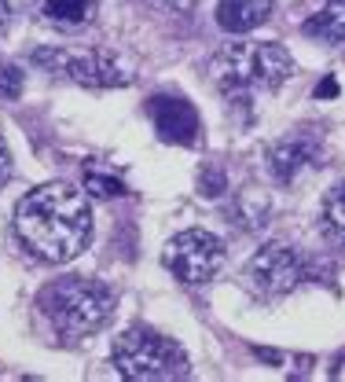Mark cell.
Masks as SVG:
<instances>
[{"instance_id": "22", "label": "cell", "mask_w": 345, "mask_h": 382, "mask_svg": "<svg viewBox=\"0 0 345 382\" xmlns=\"http://www.w3.org/2000/svg\"><path fill=\"white\" fill-rule=\"evenodd\" d=\"M8 23H12V4H8V0H0V34L8 30Z\"/></svg>"}, {"instance_id": "18", "label": "cell", "mask_w": 345, "mask_h": 382, "mask_svg": "<svg viewBox=\"0 0 345 382\" xmlns=\"http://www.w3.org/2000/svg\"><path fill=\"white\" fill-rule=\"evenodd\" d=\"M147 4L158 8V12H169V15H184L199 4V0H147Z\"/></svg>"}, {"instance_id": "15", "label": "cell", "mask_w": 345, "mask_h": 382, "mask_svg": "<svg viewBox=\"0 0 345 382\" xmlns=\"http://www.w3.org/2000/svg\"><path fill=\"white\" fill-rule=\"evenodd\" d=\"M85 191L96 199H118V195H125V184L103 173H85Z\"/></svg>"}, {"instance_id": "4", "label": "cell", "mask_w": 345, "mask_h": 382, "mask_svg": "<svg viewBox=\"0 0 345 382\" xmlns=\"http://www.w3.org/2000/svg\"><path fill=\"white\" fill-rule=\"evenodd\" d=\"M114 368L129 382H155V379H184L188 375V353L172 338L133 327L114 342Z\"/></svg>"}, {"instance_id": "2", "label": "cell", "mask_w": 345, "mask_h": 382, "mask_svg": "<svg viewBox=\"0 0 345 382\" xmlns=\"http://www.w3.org/2000/svg\"><path fill=\"white\" fill-rule=\"evenodd\" d=\"M290 74L294 59L283 45H224L210 59V81L217 85L224 100H239L250 92H272L279 89Z\"/></svg>"}, {"instance_id": "10", "label": "cell", "mask_w": 345, "mask_h": 382, "mask_svg": "<svg viewBox=\"0 0 345 382\" xmlns=\"http://www.w3.org/2000/svg\"><path fill=\"white\" fill-rule=\"evenodd\" d=\"M268 15H272V0H221L217 4V26L232 37L254 34L261 23H268Z\"/></svg>"}, {"instance_id": "5", "label": "cell", "mask_w": 345, "mask_h": 382, "mask_svg": "<svg viewBox=\"0 0 345 382\" xmlns=\"http://www.w3.org/2000/svg\"><path fill=\"white\" fill-rule=\"evenodd\" d=\"M224 258H228L224 243L217 236H210V232H199V228L172 236L166 243V254H162L166 269L177 276L180 283H188V286L210 283L213 276L224 269Z\"/></svg>"}, {"instance_id": "9", "label": "cell", "mask_w": 345, "mask_h": 382, "mask_svg": "<svg viewBox=\"0 0 345 382\" xmlns=\"http://www.w3.org/2000/svg\"><path fill=\"white\" fill-rule=\"evenodd\" d=\"M147 114H151V122H155V133L166 144L191 147L199 140V133H202L199 111L191 107L184 95H151Z\"/></svg>"}, {"instance_id": "17", "label": "cell", "mask_w": 345, "mask_h": 382, "mask_svg": "<svg viewBox=\"0 0 345 382\" xmlns=\"http://www.w3.org/2000/svg\"><path fill=\"white\" fill-rule=\"evenodd\" d=\"M199 191H202L206 199H221L224 191H228V177H224V169H217V166L202 169V177H199Z\"/></svg>"}, {"instance_id": "6", "label": "cell", "mask_w": 345, "mask_h": 382, "mask_svg": "<svg viewBox=\"0 0 345 382\" xmlns=\"http://www.w3.org/2000/svg\"><path fill=\"white\" fill-rule=\"evenodd\" d=\"M30 63L45 67L48 74H59V78H70L78 85H100V89H111V85H129L133 81V70L118 67V59L103 56V52H70V48H37Z\"/></svg>"}, {"instance_id": "19", "label": "cell", "mask_w": 345, "mask_h": 382, "mask_svg": "<svg viewBox=\"0 0 345 382\" xmlns=\"http://www.w3.org/2000/svg\"><path fill=\"white\" fill-rule=\"evenodd\" d=\"M12 180V151H8V144H4V136H0V188Z\"/></svg>"}, {"instance_id": "12", "label": "cell", "mask_w": 345, "mask_h": 382, "mask_svg": "<svg viewBox=\"0 0 345 382\" xmlns=\"http://www.w3.org/2000/svg\"><path fill=\"white\" fill-rule=\"evenodd\" d=\"M305 37L323 41L331 48H345V0H327L316 15L305 19Z\"/></svg>"}, {"instance_id": "16", "label": "cell", "mask_w": 345, "mask_h": 382, "mask_svg": "<svg viewBox=\"0 0 345 382\" xmlns=\"http://www.w3.org/2000/svg\"><path fill=\"white\" fill-rule=\"evenodd\" d=\"M23 85H26V78L15 63H0V100H19Z\"/></svg>"}, {"instance_id": "14", "label": "cell", "mask_w": 345, "mask_h": 382, "mask_svg": "<svg viewBox=\"0 0 345 382\" xmlns=\"http://www.w3.org/2000/svg\"><path fill=\"white\" fill-rule=\"evenodd\" d=\"M320 228H323V239H327L331 247L345 250V184H334L327 195H323Z\"/></svg>"}, {"instance_id": "11", "label": "cell", "mask_w": 345, "mask_h": 382, "mask_svg": "<svg viewBox=\"0 0 345 382\" xmlns=\"http://www.w3.org/2000/svg\"><path fill=\"white\" fill-rule=\"evenodd\" d=\"M34 4L45 23L59 26V30H81L100 12V0H34Z\"/></svg>"}, {"instance_id": "7", "label": "cell", "mask_w": 345, "mask_h": 382, "mask_svg": "<svg viewBox=\"0 0 345 382\" xmlns=\"http://www.w3.org/2000/svg\"><path fill=\"white\" fill-rule=\"evenodd\" d=\"M301 280H305V261L287 243H268L243 269V283L254 294H261V298H283Z\"/></svg>"}, {"instance_id": "21", "label": "cell", "mask_w": 345, "mask_h": 382, "mask_svg": "<svg viewBox=\"0 0 345 382\" xmlns=\"http://www.w3.org/2000/svg\"><path fill=\"white\" fill-rule=\"evenodd\" d=\"M254 357H257V360H265V364H283V353H276V349H261V346H257V349H254Z\"/></svg>"}, {"instance_id": "8", "label": "cell", "mask_w": 345, "mask_h": 382, "mask_svg": "<svg viewBox=\"0 0 345 382\" xmlns=\"http://www.w3.org/2000/svg\"><path fill=\"white\" fill-rule=\"evenodd\" d=\"M320 158H323V136L316 129H298L268 147V173L279 184H294L309 166H320Z\"/></svg>"}, {"instance_id": "13", "label": "cell", "mask_w": 345, "mask_h": 382, "mask_svg": "<svg viewBox=\"0 0 345 382\" xmlns=\"http://www.w3.org/2000/svg\"><path fill=\"white\" fill-rule=\"evenodd\" d=\"M268 214H272V199H268L265 191H257V188H243L239 195L232 199V206H228V221L235 228H243V232L265 228Z\"/></svg>"}, {"instance_id": "1", "label": "cell", "mask_w": 345, "mask_h": 382, "mask_svg": "<svg viewBox=\"0 0 345 382\" xmlns=\"http://www.w3.org/2000/svg\"><path fill=\"white\" fill-rule=\"evenodd\" d=\"M15 232L34 258L48 265H67L92 239L89 199L70 184H41L19 199Z\"/></svg>"}, {"instance_id": "20", "label": "cell", "mask_w": 345, "mask_h": 382, "mask_svg": "<svg viewBox=\"0 0 345 382\" xmlns=\"http://www.w3.org/2000/svg\"><path fill=\"white\" fill-rule=\"evenodd\" d=\"M338 95V81L334 78H323L320 85H316V100H334Z\"/></svg>"}, {"instance_id": "3", "label": "cell", "mask_w": 345, "mask_h": 382, "mask_svg": "<svg viewBox=\"0 0 345 382\" xmlns=\"http://www.w3.org/2000/svg\"><path fill=\"white\" fill-rule=\"evenodd\" d=\"M37 309L59 327L63 335H92L103 331L114 316V291L100 280H56L37 294Z\"/></svg>"}, {"instance_id": "23", "label": "cell", "mask_w": 345, "mask_h": 382, "mask_svg": "<svg viewBox=\"0 0 345 382\" xmlns=\"http://www.w3.org/2000/svg\"><path fill=\"white\" fill-rule=\"evenodd\" d=\"M309 368H312V357H298V375H309Z\"/></svg>"}]
</instances>
